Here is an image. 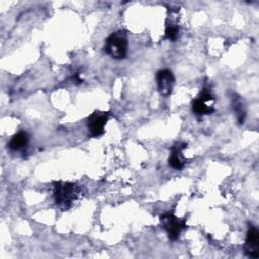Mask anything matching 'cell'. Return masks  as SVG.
<instances>
[{"label":"cell","instance_id":"1","mask_svg":"<svg viewBox=\"0 0 259 259\" xmlns=\"http://www.w3.org/2000/svg\"><path fill=\"white\" fill-rule=\"evenodd\" d=\"M82 188L73 182L55 181L53 184V196L56 205L62 210L70 209L81 197Z\"/></svg>","mask_w":259,"mask_h":259},{"label":"cell","instance_id":"2","mask_svg":"<svg viewBox=\"0 0 259 259\" xmlns=\"http://www.w3.org/2000/svg\"><path fill=\"white\" fill-rule=\"evenodd\" d=\"M128 50L127 34L124 30H116L105 39L104 51L115 60H122L126 57Z\"/></svg>","mask_w":259,"mask_h":259},{"label":"cell","instance_id":"3","mask_svg":"<svg viewBox=\"0 0 259 259\" xmlns=\"http://www.w3.org/2000/svg\"><path fill=\"white\" fill-rule=\"evenodd\" d=\"M160 222L171 241L178 239L181 232L186 229V218H178L173 212H165L160 215Z\"/></svg>","mask_w":259,"mask_h":259},{"label":"cell","instance_id":"4","mask_svg":"<svg viewBox=\"0 0 259 259\" xmlns=\"http://www.w3.org/2000/svg\"><path fill=\"white\" fill-rule=\"evenodd\" d=\"M213 101L214 96L212 95V93L207 88H203L200 94L195 99H193L191 103L192 111L196 115L200 116L211 114L214 111V107L212 105Z\"/></svg>","mask_w":259,"mask_h":259},{"label":"cell","instance_id":"5","mask_svg":"<svg viewBox=\"0 0 259 259\" xmlns=\"http://www.w3.org/2000/svg\"><path fill=\"white\" fill-rule=\"evenodd\" d=\"M109 118V112L95 110L86 119V125L91 137H99L103 135L104 127Z\"/></svg>","mask_w":259,"mask_h":259},{"label":"cell","instance_id":"6","mask_svg":"<svg viewBox=\"0 0 259 259\" xmlns=\"http://www.w3.org/2000/svg\"><path fill=\"white\" fill-rule=\"evenodd\" d=\"M156 83L158 91L162 96L168 97L171 95L175 84V78L172 71L168 69L158 71L156 75Z\"/></svg>","mask_w":259,"mask_h":259},{"label":"cell","instance_id":"7","mask_svg":"<svg viewBox=\"0 0 259 259\" xmlns=\"http://www.w3.org/2000/svg\"><path fill=\"white\" fill-rule=\"evenodd\" d=\"M245 254L250 258L259 257V231L253 224H249L248 227L245 241Z\"/></svg>","mask_w":259,"mask_h":259},{"label":"cell","instance_id":"8","mask_svg":"<svg viewBox=\"0 0 259 259\" xmlns=\"http://www.w3.org/2000/svg\"><path fill=\"white\" fill-rule=\"evenodd\" d=\"M187 144L186 143H181V142H176L172 149H171V154L169 157V165L175 169V170H181L184 165H185V159L182 155V152L184 149H186Z\"/></svg>","mask_w":259,"mask_h":259},{"label":"cell","instance_id":"9","mask_svg":"<svg viewBox=\"0 0 259 259\" xmlns=\"http://www.w3.org/2000/svg\"><path fill=\"white\" fill-rule=\"evenodd\" d=\"M28 142H29L28 134L25 131H19L11 137L7 146L11 151H19L25 148Z\"/></svg>","mask_w":259,"mask_h":259},{"label":"cell","instance_id":"10","mask_svg":"<svg viewBox=\"0 0 259 259\" xmlns=\"http://www.w3.org/2000/svg\"><path fill=\"white\" fill-rule=\"evenodd\" d=\"M232 106L236 113L239 123L240 124L244 123L245 118H246V105H245L243 99L236 93H234L232 96Z\"/></svg>","mask_w":259,"mask_h":259},{"label":"cell","instance_id":"11","mask_svg":"<svg viewBox=\"0 0 259 259\" xmlns=\"http://www.w3.org/2000/svg\"><path fill=\"white\" fill-rule=\"evenodd\" d=\"M178 34H179V26L177 24L173 23L171 20L167 21L164 38L171 40V41H175L178 37Z\"/></svg>","mask_w":259,"mask_h":259}]
</instances>
